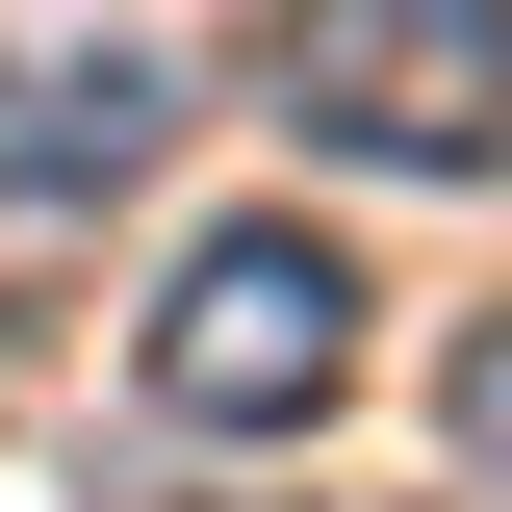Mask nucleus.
Wrapping results in <instances>:
<instances>
[{"label": "nucleus", "mask_w": 512, "mask_h": 512, "mask_svg": "<svg viewBox=\"0 0 512 512\" xmlns=\"http://www.w3.org/2000/svg\"><path fill=\"white\" fill-rule=\"evenodd\" d=\"M128 384H154L180 436H308L333 384H359V256H333L308 205H231V231H180V282H154Z\"/></svg>", "instance_id": "f257e3e1"}, {"label": "nucleus", "mask_w": 512, "mask_h": 512, "mask_svg": "<svg viewBox=\"0 0 512 512\" xmlns=\"http://www.w3.org/2000/svg\"><path fill=\"white\" fill-rule=\"evenodd\" d=\"M154 128H180V77L128 52H0V205H103V180H154Z\"/></svg>", "instance_id": "7ed1b4c3"}, {"label": "nucleus", "mask_w": 512, "mask_h": 512, "mask_svg": "<svg viewBox=\"0 0 512 512\" xmlns=\"http://www.w3.org/2000/svg\"><path fill=\"white\" fill-rule=\"evenodd\" d=\"M282 128L359 180H512V0H282Z\"/></svg>", "instance_id": "f03ea898"}, {"label": "nucleus", "mask_w": 512, "mask_h": 512, "mask_svg": "<svg viewBox=\"0 0 512 512\" xmlns=\"http://www.w3.org/2000/svg\"><path fill=\"white\" fill-rule=\"evenodd\" d=\"M436 410H461V461H487V487H512V308L461 333V384H436Z\"/></svg>", "instance_id": "20e7f679"}]
</instances>
